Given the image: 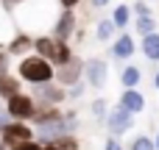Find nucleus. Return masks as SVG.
Instances as JSON below:
<instances>
[{"label":"nucleus","instance_id":"nucleus-16","mask_svg":"<svg viewBox=\"0 0 159 150\" xmlns=\"http://www.w3.org/2000/svg\"><path fill=\"white\" fill-rule=\"evenodd\" d=\"M64 114L59 111V109H36L34 111V117H31V122L36 125V128H45V125H53V122H59Z\"/></svg>","mask_w":159,"mask_h":150},{"label":"nucleus","instance_id":"nucleus-34","mask_svg":"<svg viewBox=\"0 0 159 150\" xmlns=\"http://www.w3.org/2000/svg\"><path fill=\"white\" fill-rule=\"evenodd\" d=\"M0 150H8V148H6V145H3V139H0Z\"/></svg>","mask_w":159,"mask_h":150},{"label":"nucleus","instance_id":"nucleus-11","mask_svg":"<svg viewBox=\"0 0 159 150\" xmlns=\"http://www.w3.org/2000/svg\"><path fill=\"white\" fill-rule=\"evenodd\" d=\"M120 106H123L129 114H140V111L145 109V95L137 92V89H126V92L120 95Z\"/></svg>","mask_w":159,"mask_h":150},{"label":"nucleus","instance_id":"nucleus-13","mask_svg":"<svg viewBox=\"0 0 159 150\" xmlns=\"http://www.w3.org/2000/svg\"><path fill=\"white\" fill-rule=\"evenodd\" d=\"M22 92V81L17 78V75H11V72H3L0 75V97L3 100H11L14 95H20Z\"/></svg>","mask_w":159,"mask_h":150},{"label":"nucleus","instance_id":"nucleus-1","mask_svg":"<svg viewBox=\"0 0 159 150\" xmlns=\"http://www.w3.org/2000/svg\"><path fill=\"white\" fill-rule=\"evenodd\" d=\"M59 14H61L59 0H20V6L11 8L17 31L28 33V36H48V33H53V25H56Z\"/></svg>","mask_w":159,"mask_h":150},{"label":"nucleus","instance_id":"nucleus-8","mask_svg":"<svg viewBox=\"0 0 159 150\" xmlns=\"http://www.w3.org/2000/svg\"><path fill=\"white\" fill-rule=\"evenodd\" d=\"M106 75H109V64L103 58H87L84 61V81L92 89H103L106 86Z\"/></svg>","mask_w":159,"mask_h":150},{"label":"nucleus","instance_id":"nucleus-30","mask_svg":"<svg viewBox=\"0 0 159 150\" xmlns=\"http://www.w3.org/2000/svg\"><path fill=\"white\" fill-rule=\"evenodd\" d=\"M78 3H81V0H59V8H67V11H73Z\"/></svg>","mask_w":159,"mask_h":150},{"label":"nucleus","instance_id":"nucleus-22","mask_svg":"<svg viewBox=\"0 0 159 150\" xmlns=\"http://www.w3.org/2000/svg\"><path fill=\"white\" fill-rule=\"evenodd\" d=\"M89 111H92V117H95L98 122H106V114H109V106H106V100H103V97H98V100H92Z\"/></svg>","mask_w":159,"mask_h":150},{"label":"nucleus","instance_id":"nucleus-17","mask_svg":"<svg viewBox=\"0 0 159 150\" xmlns=\"http://www.w3.org/2000/svg\"><path fill=\"white\" fill-rule=\"evenodd\" d=\"M120 81H123V86H126V89H137V84L143 81V72H140V67H134V64H129V67L123 70V75H120Z\"/></svg>","mask_w":159,"mask_h":150},{"label":"nucleus","instance_id":"nucleus-31","mask_svg":"<svg viewBox=\"0 0 159 150\" xmlns=\"http://www.w3.org/2000/svg\"><path fill=\"white\" fill-rule=\"evenodd\" d=\"M106 3H109V0H89V6H92V8H103Z\"/></svg>","mask_w":159,"mask_h":150},{"label":"nucleus","instance_id":"nucleus-6","mask_svg":"<svg viewBox=\"0 0 159 150\" xmlns=\"http://www.w3.org/2000/svg\"><path fill=\"white\" fill-rule=\"evenodd\" d=\"M34 111H36V103H34V97L25 95V92H20V95H14L11 100H6V114H8L11 120H17V122L31 120Z\"/></svg>","mask_w":159,"mask_h":150},{"label":"nucleus","instance_id":"nucleus-12","mask_svg":"<svg viewBox=\"0 0 159 150\" xmlns=\"http://www.w3.org/2000/svg\"><path fill=\"white\" fill-rule=\"evenodd\" d=\"M134 36H129V33H120L117 39H115V45H112V53H115V58H120V61H126V58H131L134 56Z\"/></svg>","mask_w":159,"mask_h":150},{"label":"nucleus","instance_id":"nucleus-21","mask_svg":"<svg viewBox=\"0 0 159 150\" xmlns=\"http://www.w3.org/2000/svg\"><path fill=\"white\" fill-rule=\"evenodd\" d=\"M73 58V50H70V45L67 42H56V56H53V67H64L67 61Z\"/></svg>","mask_w":159,"mask_h":150},{"label":"nucleus","instance_id":"nucleus-9","mask_svg":"<svg viewBox=\"0 0 159 150\" xmlns=\"http://www.w3.org/2000/svg\"><path fill=\"white\" fill-rule=\"evenodd\" d=\"M75 25H78V19H75V11H67V8H61V14H59V19H56V25H53V39L56 42H70L73 36H75Z\"/></svg>","mask_w":159,"mask_h":150},{"label":"nucleus","instance_id":"nucleus-28","mask_svg":"<svg viewBox=\"0 0 159 150\" xmlns=\"http://www.w3.org/2000/svg\"><path fill=\"white\" fill-rule=\"evenodd\" d=\"M8 150H42V145L34 139V142H22V145H17V148H8Z\"/></svg>","mask_w":159,"mask_h":150},{"label":"nucleus","instance_id":"nucleus-32","mask_svg":"<svg viewBox=\"0 0 159 150\" xmlns=\"http://www.w3.org/2000/svg\"><path fill=\"white\" fill-rule=\"evenodd\" d=\"M154 89H159V70H157V75H154Z\"/></svg>","mask_w":159,"mask_h":150},{"label":"nucleus","instance_id":"nucleus-23","mask_svg":"<svg viewBox=\"0 0 159 150\" xmlns=\"http://www.w3.org/2000/svg\"><path fill=\"white\" fill-rule=\"evenodd\" d=\"M112 33H115V22H112V19H101V22H98L95 36H98L101 42H109V39H112Z\"/></svg>","mask_w":159,"mask_h":150},{"label":"nucleus","instance_id":"nucleus-19","mask_svg":"<svg viewBox=\"0 0 159 150\" xmlns=\"http://www.w3.org/2000/svg\"><path fill=\"white\" fill-rule=\"evenodd\" d=\"M129 19H131V6H126V3L115 6V11H112V22H115V28H126Z\"/></svg>","mask_w":159,"mask_h":150},{"label":"nucleus","instance_id":"nucleus-24","mask_svg":"<svg viewBox=\"0 0 159 150\" xmlns=\"http://www.w3.org/2000/svg\"><path fill=\"white\" fill-rule=\"evenodd\" d=\"M129 150H157V148H154V139H151V136L140 134V136H134V139H131Z\"/></svg>","mask_w":159,"mask_h":150},{"label":"nucleus","instance_id":"nucleus-33","mask_svg":"<svg viewBox=\"0 0 159 150\" xmlns=\"http://www.w3.org/2000/svg\"><path fill=\"white\" fill-rule=\"evenodd\" d=\"M154 148H157V150H159V134H157V139H154Z\"/></svg>","mask_w":159,"mask_h":150},{"label":"nucleus","instance_id":"nucleus-15","mask_svg":"<svg viewBox=\"0 0 159 150\" xmlns=\"http://www.w3.org/2000/svg\"><path fill=\"white\" fill-rule=\"evenodd\" d=\"M8 56H20L22 58V53H28V50H34V36H28V33H17L11 42H8Z\"/></svg>","mask_w":159,"mask_h":150},{"label":"nucleus","instance_id":"nucleus-3","mask_svg":"<svg viewBox=\"0 0 159 150\" xmlns=\"http://www.w3.org/2000/svg\"><path fill=\"white\" fill-rule=\"evenodd\" d=\"M31 97L36 103V109H59L64 100H67V89H61L56 81L50 84H39L31 89Z\"/></svg>","mask_w":159,"mask_h":150},{"label":"nucleus","instance_id":"nucleus-7","mask_svg":"<svg viewBox=\"0 0 159 150\" xmlns=\"http://www.w3.org/2000/svg\"><path fill=\"white\" fill-rule=\"evenodd\" d=\"M0 139H3L6 148H17L22 142H34V128L25 125V122H17V120L14 122H6L3 131H0Z\"/></svg>","mask_w":159,"mask_h":150},{"label":"nucleus","instance_id":"nucleus-26","mask_svg":"<svg viewBox=\"0 0 159 150\" xmlns=\"http://www.w3.org/2000/svg\"><path fill=\"white\" fill-rule=\"evenodd\" d=\"M134 14H137V17H154V11H151V6H148L145 0H137V3H134Z\"/></svg>","mask_w":159,"mask_h":150},{"label":"nucleus","instance_id":"nucleus-18","mask_svg":"<svg viewBox=\"0 0 159 150\" xmlns=\"http://www.w3.org/2000/svg\"><path fill=\"white\" fill-rule=\"evenodd\" d=\"M143 56L151 61H159V33H151L143 39Z\"/></svg>","mask_w":159,"mask_h":150},{"label":"nucleus","instance_id":"nucleus-10","mask_svg":"<svg viewBox=\"0 0 159 150\" xmlns=\"http://www.w3.org/2000/svg\"><path fill=\"white\" fill-rule=\"evenodd\" d=\"M17 33H20V31H17V25H14V17H11V11L0 6V47H3V45L8 47V42H11Z\"/></svg>","mask_w":159,"mask_h":150},{"label":"nucleus","instance_id":"nucleus-25","mask_svg":"<svg viewBox=\"0 0 159 150\" xmlns=\"http://www.w3.org/2000/svg\"><path fill=\"white\" fill-rule=\"evenodd\" d=\"M59 150H78L81 145H78V139H75V134H67V136H59L56 142H53Z\"/></svg>","mask_w":159,"mask_h":150},{"label":"nucleus","instance_id":"nucleus-29","mask_svg":"<svg viewBox=\"0 0 159 150\" xmlns=\"http://www.w3.org/2000/svg\"><path fill=\"white\" fill-rule=\"evenodd\" d=\"M103 150H123V145H120V139H117V136H109V139H106V145H103Z\"/></svg>","mask_w":159,"mask_h":150},{"label":"nucleus","instance_id":"nucleus-14","mask_svg":"<svg viewBox=\"0 0 159 150\" xmlns=\"http://www.w3.org/2000/svg\"><path fill=\"white\" fill-rule=\"evenodd\" d=\"M34 56H42L48 61H53L56 56V39L48 33V36H34Z\"/></svg>","mask_w":159,"mask_h":150},{"label":"nucleus","instance_id":"nucleus-5","mask_svg":"<svg viewBox=\"0 0 159 150\" xmlns=\"http://www.w3.org/2000/svg\"><path fill=\"white\" fill-rule=\"evenodd\" d=\"M131 125H134V114H129L120 103L109 109V114H106V128H109V136H117V139H120L123 134H129V131H131Z\"/></svg>","mask_w":159,"mask_h":150},{"label":"nucleus","instance_id":"nucleus-2","mask_svg":"<svg viewBox=\"0 0 159 150\" xmlns=\"http://www.w3.org/2000/svg\"><path fill=\"white\" fill-rule=\"evenodd\" d=\"M17 78L31 84V86H39V84H50L56 78V67L42 58V56H22L20 64H17Z\"/></svg>","mask_w":159,"mask_h":150},{"label":"nucleus","instance_id":"nucleus-4","mask_svg":"<svg viewBox=\"0 0 159 150\" xmlns=\"http://www.w3.org/2000/svg\"><path fill=\"white\" fill-rule=\"evenodd\" d=\"M61 89H70V86H75V84H81L84 81V61L78 58V56H73L64 67H56V78H53Z\"/></svg>","mask_w":159,"mask_h":150},{"label":"nucleus","instance_id":"nucleus-20","mask_svg":"<svg viewBox=\"0 0 159 150\" xmlns=\"http://www.w3.org/2000/svg\"><path fill=\"white\" fill-rule=\"evenodd\" d=\"M134 31H137L143 39H145V36H151V33H157V17H137Z\"/></svg>","mask_w":159,"mask_h":150},{"label":"nucleus","instance_id":"nucleus-27","mask_svg":"<svg viewBox=\"0 0 159 150\" xmlns=\"http://www.w3.org/2000/svg\"><path fill=\"white\" fill-rule=\"evenodd\" d=\"M8 64H11V56H8V50H3V47H0V75H3V72H8Z\"/></svg>","mask_w":159,"mask_h":150}]
</instances>
